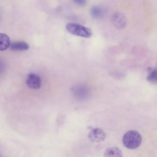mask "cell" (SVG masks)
Listing matches in <instances>:
<instances>
[{
  "label": "cell",
  "mask_w": 157,
  "mask_h": 157,
  "mask_svg": "<svg viewBox=\"0 0 157 157\" xmlns=\"http://www.w3.org/2000/svg\"><path fill=\"white\" fill-rule=\"evenodd\" d=\"M122 141L126 148L133 150L140 146L142 141V137L137 131L131 130L124 134Z\"/></svg>",
  "instance_id": "cell-1"
},
{
  "label": "cell",
  "mask_w": 157,
  "mask_h": 157,
  "mask_svg": "<svg viewBox=\"0 0 157 157\" xmlns=\"http://www.w3.org/2000/svg\"><path fill=\"white\" fill-rule=\"evenodd\" d=\"M66 28L70 34L74 36L84 38H90L92 36V31L90 29L78 23H67Z\"/></svg>",
  "instance_id": "cell-2"
},
{
  "label": "cell",
  "mask_w": 157,
  "mask_h": 157,
  "mask_svg": "<svg viewBox=\"0 0 157 157\" xmlns=\"http://www.w3.org/2000/svg\"><path fill=\"white\" fill-rule=\"evenodd\" d=\"M26 83L28 88L33 90L39 89L42 85L41 78L35 74H29L27 75Z\"/></svg>",
  "instance_id": "cell-3"
},
{
  "label": "cell",
  "mask_w": 157,
  "mask_h": 157,
  "mask_svg": "<svg viewBox=\"0 0 157 157\" xmlns=\"http://www.w3.org/2000/svg\"><path fill=\"white\" fill-rule=\"evenodd\" d=\"M105 133L100 128H95L91 129L88 134V138L91 142H99L105 139Z\"/></svg>",
  "instance_id": "cell-4"
},
{
  "label": "cell",
  "mask_w": 157,
  "mask_h": 157,
  "mask_svg": "<svg viewBox=\"0 0 157 157\" xmlns=\"http://www.w3.org/2000/svg\"><path fill=\"white\" fill-rule=\"evenodd\" d=\"M112 22L116 28L121 29L126 26V19L123 13L116 12L112 17Z\"/></svg>",
  "instance_id": "cell-5"
},
{
  "label": "cell",
  "mask_w": 157,
  "mask_h": 157,
  "mask_svg": "<svg viewBox=\"0 0 157 157\" xmlns=\"http://www.w3.org/2000/svg\"><path fill=\"white\" fill-rule=\"evenodd\" d=\"M10 48L13 51H24L29 49V45L23 41L15 42L10 44Z\"/></svg>",
  "instance_id": "cell-6"
},
{
  "label": "cell",
  "mask_w": 157,
  "mask_h": 157,
  "mask_svg": "<svg viewBox=\"0 0 157 157\" xmlns=\"http://www.w3.org/2000/svg\"><path fill=\"white\" fill-rule=\"evenodd\" d=\"M104 157H123L121 150L117 147H109L104 153Z\"/></svg>",
  "instance_id": "cell-7"
},
{
  "label": "cell",
  "mask_w": 157,
  "mask_h": 157,
  "mask_svg": "<svg viewBox=\"0 0 157 157\" xmlns=\"http://www.w3.org/2000/svg\"><path fill=\"white\" fill-rule=\"evenodd\" d=\"M10 44V38L6 34L0 33V51L7 50Z\"/></svg>",
  "instance_id": "cell-8"
},
{
  "label": "cell",
  "mask_w": 157,
  "mask_h": 157,
  "mask_svg": "<svg viewBox=\"0 0 157 157\" xmlns=\"http://www.w3.org/2000/svg\"><path fill=\"white\" fill-rule=\"evenodd\" d=\"M90 13L93 18L96 19H99L103 17L105 13V11L102 8L100 7L94 6L91 8Z\"/></svg>",
  "instance_id": "cell-9"
},
{
  "label": "cell",
  "mask_w": 157,
  "mask_h": 157,
  "mask_svg": "<svg viewBox=\"0 0 157 157\" xmlns=\"http://www.w3.org/2000/svg\"><path fill=\"white\" fill-rule=\"evenodd\" d=\"M147 80L152 83H155L157 80L156 69L155 68L148 67V75L147 78Z\"/></svg>",
  "instance_id": "cell-10"
},
{
  "label": "cell",
  "mask_w": 157,
  "mask_h": 157,
  "mask_svg": "<svg viewBox=\"0 0 157 157\" xmlns=\"http://www.w3.org/2000/svg\"><path fill=\"white\" fill-rule=\"evenodd\" d=\"M75 3L79 6H85L86 3V0H72Z\"/></svg>",
  "instance_id": "cell-11"
}]
</instances>
